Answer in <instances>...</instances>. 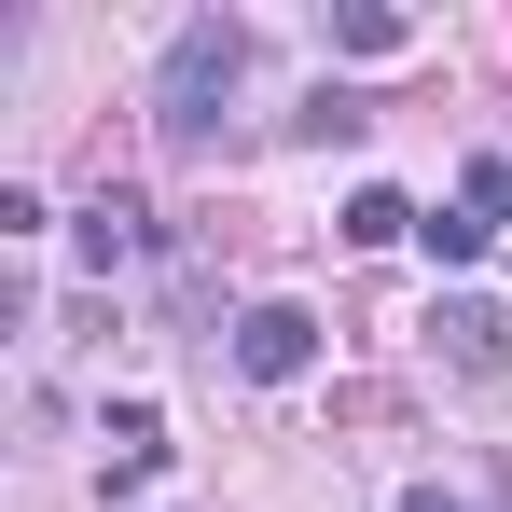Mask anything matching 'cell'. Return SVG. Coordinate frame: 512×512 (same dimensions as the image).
Here are the masks:
<instances>
[{"label":"cell","mask_w":512,"mask_h":512,"mask_svg":"<svg viewBox=\"0 0 512 512\" xmlns=\"http://www.w3.org/2000/svg\"><path fill=\"white\" fill-rule=\"evenodd\" d=\"M429 333H443V360H457L471 388H512V305H499V291H443Z\"/></svg>","instance_id":"7a4b0ae2"},{"label":"cell","mask_w":512,"mask_h":512,"mask_svg":"<svg viewBox=\"0 0 512 512\" xmlns=\"http://www.w3.org/2000/svg\"><path fill=\"white\" fill-rule=\"evenodd\" d=\"M70 250H84L97 277H111V263H139V250H153V208H139V194H97L84 222H70Z\"/></svg>","instance_id":"277c9868"},{"label":"cell","mask_w":512,"mask_h":512,"mask_svg":"<svg viewBox=\"0 0 512 512\" xmlns=\"http://www.w3.org/2000/svg\"><path fill=\"white\" fill-rule=\"evenodd\" d=\"M236 84H250V28H236V14H194L167 42V70H153V125H167L180 153H208V125H222Z\"/></svg>","instance_id":"6da1fadb"},{"label":"cell","mask_w":512,"mask_h":512,"mask_svg":"<svg viewBox=\"0 0 512 512\" xmlns=\"http://www.w3.org/2000/svg\"><path fill=\"white\" fill-rule=\"evenodd\" d=\"M153 457H167V416H153V402H125V416H111V499H139V485H153Z\"/></svg>","instance_id":"5b68a950"},{"label":"cell","mask_w":512,"mask_h":512,"mask_svg":"<svg viewBox=\"0 0 512 512\" xmlns=\"http://www.w3.org/2000/svg\"><path fill=\"white\" fill-rule=\"evenodd\" d=\"M360 125H374L360 97H305V111H291V139H319V153H333V139H360Z\"/></svg>","instance_id":"ba28073f"},{"label":"cell","mask_w":512,"mask_h":512,"mask_svg":"<svg viewBox=\"0 0 512 512\" xmlns=\"http://www.w3.org/2000/svg\"><path fill=\"white\" fill-rule=\"evenodd\" d=\"M416 236H429V263H471V250H485V236H499V222H471V208H429Z\"/></svg>","instance_id":"9c48e42d"},{"label":"cell","mask_w":512,"mask_h":512,"mask_svg":"<svg viewBox=\"0 0 512 512\" xmlns=\"http://www.w3.org/2000/svg\"><path fill=\"white\" fill-rule=\"evenodd\" d=\"M236 360H250L263 388H291V374L319 360V319H305V305H250V319H236Z\"/></svg>","instance_id":"3957f363"},{"label":"cell","mask_w":512,"mask_h":512,"mask_svg":"<svg viewBox=\"0 0 512 512\" xmlns=\"http://www.w3.org/2000/svg\"><path fill=\"white\" fill-rule=\"evenodd\" d=\"M429 208H402V194H388V180H360V194H346V236H360V250H388V236H416Z\"/></svg>","instance_id":"8992f818"},{"label":"cell","mask_w":512,"mask_h":512,"mask_svg":"<svg viewBox=\"0 0 512 512\" xmlns=\"http://www.w3.org/2000/svg\"><path fill=\"white\" fill-rule=\"evenodd\" d=\"M333 42H346V56H402V14H388V0H346Z\"/></svg>","instance_id":"52a82bcc"},{"label":"cell","mask_w":512,"mask_h":512,"mask_svg":"<svg viewBox=\"0 0 512 512\" xmlns=\"http://www.w3.org/2000/svg\"><path fill=\"white\" fill-rule=\"evenodd\" d=\"M457 208H471V222H512V153H485V167H471V194H457Z\"/></svg>","instance_id":"30bf717a"},{"label":"cell","mask_w":512,"mask_h":512,"mask_svg":"<svg viewBox=\"0 0 512 512\" xmlns=\"http://www.w3.org/2000/svg\"><path fill=\"white\" fill-rule=\"evenodd\" d=\"M402 512H457V499H402Z\"/></svg>","instance_id":"8fae6325"}]
</instances>
